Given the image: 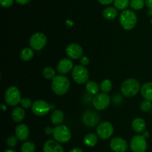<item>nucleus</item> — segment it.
<instances>
[{"mask_svg":"<svg viewBox=\"0 0 152 152\" xmlns=\"http://www.w3.org/2000/svg\"><path fill=\"white\" fill-rule=\"evenodd\" d=\"M52 90L56 95H63L70 88V80L63 75H58L52 79Z\"/></svg>","mask_w":152,"mask_h":152,"instance_id":"nucleus-1","label":"nucleus"},{"mask_svg":"<svg viewBox=\"0 0 152 152\" xmlns=\"http://www.w3.org/2000/svg\"><path fill=\"white\" fill-rule=\"evenodd\" d=\"M120 22L125 30H132L134 28L137 22V16L134 11L132 10H123L120 15Z\"/></svg>","mask_w":152,"mask_h":152,"instance_id":"nucleus-2","label":"nucleus"},{"mask_svg":"<svg viewBox=\"0 0 152 152\" xmlns=\"http://www.w3.org/2000/svg\"><path fill=\"white\" fill-rule=\"evenodd\" d=\"M139 81L135 78H128L121 85V92L124 96L132 98L135 96L140 89Z\"/></svg>","mask_w":152,"mask_h":152,"instance_id":"nucleus-3","label":"nucleus"},{"mask_svg":"<svg viewBox=\"0 0 152 152\" xmlns=\"http://www.w3.org/2000/svg\"><path fill=\"white\" fill-rule=\"evenodd\" d=\"M4 99L6 104L10 107H15L20 104L21 92L16 86H12L7 88L4 92Z\"/></svg>","mask_w":152,"mask_h":152,"instance_id":"nucleus-4","label":"nucleus"},{"mask_svg":"<svg viewBox=\"0 0 152 152\" xmlns=\"http://www.w3.org/2000/svg\"><path fill=\"white\" fill-rule=\"evenodd\" d=\"M53 139L59 143H66L71 139V132L69 128L63 125H56L53 131Z\"/></svg>","mask_w":152,"mask_h":152,"instance_id":"nucleus-5","label":"nucleus"},{"mask_svg":"<svg viewBox=\"0 0 152 152\" xmlns=\"http://www.w3.org/2000/svg\"><path fill=\"white\" fill-rule=\"evenodd\" d=\"M72 77L78 84H83L88 81L89 73L87 68L83 65H77L72 69Z\"/></svg>","mask_w":152,"mask_h":152,"instance_id":"nucleus-6","label":"nucleus"},{"mask_svg":"<svg viewBox=\"0 0 152 152\" xmlns=\"http://www.w3.org/2000/svg\"><path fill=\"white\" fill-rule=\"evenodd\" d=\"M147 146L146 138L143 135H135L131 140L130 148L133 152H145Z\"/></svg>","mask_w":152,"mask_h":152,"instance_id":"nucleus-7","label":"nucleus"},{"mask_svg":"<svg viewBox=\"0 0 152 152\" xmlns=\"http://www.w3.org/2000/svg\"><path fill=\"white\" fill-rule=\"evenodd\" d=\"M47 44V37L43 33L37 32L32 34L29 40V45L31 49L40 51Z\"/></svg>","mask_w":152,"mask_h":152,"instance_id":"nucleus-8","label":"nucleus"},{"mask_svg":"<svg viewBox=\"0 0 152 152\" xmlns=\"http://www.w3.org/2000/svg\"><path fill=\"white\" fill-rule=\"evenodd\" d=\"M114 134V127L109 122H102L96 128V135L101 139H108Z\"/></svg>","mask_w":152,"mask_h":152,"instance_id":"nucleus-9","label":"nucleus"},{"mask_svg":"<svg viewBox=\"0 0 152 152\" xmlns=\"http://www.w3.org/2000/svg\"><path fill=\"white\" fill-rule=\"evenodd\" d=\"M93 106L96 110H102L110 105L111 103V98L109 95L105 92L98 93L94 96L92 100Z\"/></svg>","mask_w":152,"mask_h":152,"instance_id":"nucleus-10","label":"nucleus"},{"mask_svg":"<svg viewBox=\"0 0 152 152\" xmlns=\"http://www.w3.org/2000/svg\"><path fill=\"white\" fill-rule=\"evenodd\" d=\"M100 116L96 112L92 110H87L83 115V122L86 126L94 128L99 124Z\"/></svg>","mask_w":152,"mask_h":152,"instance_id":"nucleus-11","label":"nucleus"},{"mask_svg":"<svg viewBox=\"0 0 152 152\" xmlns=\"http://www.w3.org/2000/svg\"><path fill=\"white\" fill-rule=\"evenodd\" d=\"M50 109H51L50 104H49L47 101L44 100H37L34 101L31 107L33 113L38 116H45L48 113Z\"/></svg>","mask_w":152,"mask_h":152,"instance_id":"nucleus-12","label":"nucleus"},{"mask_svg":"<svg viewBox=\"0 0 152 152\" xmlns=\"http://www.w3.org/2000/svg\"><path fill=\"white\" fill-rule=\"evenodd\" d=\"M65 52L68 57L71 59H80L83 56V49L80 45L77 43H71L65 49Z\"/></svg>","mask_w":152,"mask_h":152,"instance_id":"nucleus-13","label":"nucleus"},{"mask_svg":"<svg viewBox=\"0 0 152 152\" xmlns=\"http://www.w3.org/2000/svg\"><path fill=\"white\" fill-rule=\"evenodd\" d=\"M128 147L127 142L121 137H114L110 142V148L114 152H126Z\"/></svg>","mask_w":152,"mask_h":152,"instance_id":"nucleus-14","label":"nucleus"},{"mask_svg":"<svg viewBox=\"0 0 152 152\" xmlns=\"http://www.w3.org/2000/svg\"><path fill=\"white\" fill-rule=\"evenodd\" d=\"M43 152H64V149L57 141L55 139H49L45 142Z\"/></svg>","mask_w":152,"mask_h":152,"instance_id":"nucleus-15","label":"nucleus"},{"mask_svg":"<svg viewBox=\"0 0 152 152\" xmlns=\"http://www.w3.org/2000/svg\"><path fill=\"white\" fill-rule=\"evenodd\" d=\"M15 135L19 141H26L30 136V130L25 124H20L16 127Z\"/></svg>","mask_w":152,"mask_h":152,"instance_id":"nucleus-16","label":"nucleus"},{"mask_svg":"<svg viewBox=\"0 0 152 152\" xmlns=\"http://www.w3.org/2000/svg\"><path fill=\"white\" fill-rule=\"evenodd\" d=\"M73 69V62L71 60L65 58L58 63L56 66V70L60 75H65L70 72Z\"/></svg>","mask_w":152,"mask_h":152,"instance_id":"nucleus-17","label":"nucleus"},{"mask_svg":"<svg viewBox=\"0 0 152 152\" xmlns=\"http://www.w3.org/2000/svg\"><path fill=\"white\" fill-rule=\"evenodd\" d=\"M132 128L137 134L143 133L146 128V123L145 121L142 118H135L132 122Z\"/></svg>","mask_w":152,"mask_h":152,"instance_id":"nucleus-18","label":"nucleus"},{"mask_svg":"<svg viewBox=\"0 0 152 152\" xmlns=\"http://www.w3.org/2000/svg\"><path fill=\"white\" fill-rule=\"evenodd\" d=\"M142 96L147 101L152 102V82H146L140 88Z\"/></svg>","mask_w":152,"mask_h":152,"instance_id":"nucleus-19","label":"nucleus"},{"mask_svg":"<svg viewBox=\"0 0 152 152\" xmlns=\"http://www.w3.org/2000/svg\"><path fill=\"white\" fill-rule=\"evenodd\" d=\"M25 116V112L24 110L23 107H16L11 113V117L12 119L15 122H21Z\"/></svg>","mask_w":152,"mask_h":152,"instance_id":"nucleus-20","label":"nucleus"},{"mask_svg":"<svg viewBox=\"0 0 152 152\" xmlns=\"http://www.w3.org/2000/svg\"><path fill=\"white\" fill-rule=\"evenodd\" d=\"M118 11L116 7H107L102 11V16L107 20H112L117 16Z\"/></svg>","mask_w":152,"mask_h":152,"instance_id":"nucleus-21","label":"nucleus"},{"mask_svg":"<svg viewBox=\"0 0 152 152\" xmlns=\"http://www.w3.org/2000/svg\"><path fill=\"white\" fill-rule=\"evenodd\" d=\"M52 124L55 125H59L63 122L64 120V113L62 110H56L52 113L51 117H50Z\"/></svg>","mask_w":152,"mask_h":152,"instance_id":"nucleus-22","label":"nucleus"},{"mask_svg":"<svg viewBox=\"0 0 152 152\" xmlns=\"http://www.w3.org/2000/svg\"><path fill=\"white\" fill-rule=\"evenodd\" d=\"M97 141L98 136L95 134H93V133L88 134L87 135L85 136L84 139H83L85 145L86 146H88V147H94L97 143Z\"/></svg>","mask_w":152,"mask_h":152,"instance_id":"nucleus-23","label":"nucleus"},{"mask_svg":"<svg viewBox=\"0 0 152 152\" xmlns=\"http://www.w3.org/2000/svg\"><path fill=\"white\" fill-rule=\"evenodd\" d=\"M86 90L88 93L91 94V95H97L99 93V91L100 89V87L99 85L93 80H88L86 84Z\"/></svg>","mask_w":152,"mask_h":152,"instance_id":"nucleus-24","label":"nucleus"},{"mask_svg":"<svg viewBox=\"0 0 152 152\" xmlns=\"http://www.w3.org/2000/svg\"><path fill=\"white\" fill-rule=\"evenodd\" d=\"M34 52L33 49L30 48H25L20 52V58L24 61H28L33 58Z\"/></svg>","mask_w":152,"mask_h":152,"instance_id":"nucleus-25","label":"nucleus"},{"mask_svg":"<svg viewBox=\"0 0 152 152\" xmlns=\"http://www.w3.org/2000/svg\"><path fill=\"white\" fill-rule=\"evenodd\" d=\"M35 150L36 145L33 142H25L21 147V151L22 152H34Z\"/></svg>","mask_w":152,"mask_h":152,"instance_id":"nucleus-26","label":"nucleus"},{"mask_svg":"<svg viewBox=\"0 0 152 152\" xmlns=\"http://www.w3.org/2000/svg\"><path fill=\"white\" fill-rule=\"evenodd\" d=\"M131 0H114V6L118 10H126L130 4Z\"/></svg>","mask_w":152,"mask_h":152,"instance_id":"nucleus-27","label":"nucleus"},{"mask_svg":"<svg viewBox=\"0 0 152 152\" xmlns=\"http://www.w3.org/2000/svg\"><path fill=\"white\" fill-rule=\"evenodd\" d=\"M112 86L113 85L111 80H108V79H105V80H104L103 81L101 82L99 87H100L101 91H102V92L108 93V92H109L111 90Z\"/></svg>","mask_w":152,"mask_h":152,"instance_id":"nucleus-28","label":"nucleus"},{"mask_svg":"<svg viewBox=\"0 0 152 152\" xmlns=\"http://www.w3.org/2000/svg\"><path fill=\"white\" fill-rule=\"evenodd\" d=\"M145 3L144 0H131L130 5L131 7L134 10H139L144 7Z\"/></svg>","mask_w":152,"mask_h":152,"instance_id":"nucleus-29","label":"nucleus"},{"mask_svg":"<svg viewBox=\"0 0 152 152\" xmlns=\"http://www.w3.org/2000/svg\"><path fill=\"white\" fill-rule=\"evenodd\" d=\"M42 75L46 79H53L55 77V71L52 67L46 66L43 69Z\"/></svg>","mask_w":152,"mask_h":152,"instance_id":"nucleus-30","label":"nucleus"},{"mask_svg":"<svg viewBox=\"0 0 152 152\" xmlns=\"http://www.w3.org/2000/svg\"><path fill=\"white\" fill-rule=\"evenodd\" d=\"M18 139L16 136H10L6 140V143H7V146L10 148H13L17 145Z\"/></svg>","mask_w":152,"mask_h":152,"instance_id":"nucleus-31","label":"nucleus"},{"mask_svg":"<svg viewBox=\"0 0 152 152\" xmlns=\"http://www.w3.org/2000/svg\"><path fill=\"white\" fill-rule=\"evenodd\" d=\"M152 107L151 102L149 101H147V100H145V101H142L140 104V109L143 112H148L150 110H151Z\"/></svg>","mask_w":152,"mask_h":152,"instance_id":"nucleus-32","label":"nucleus"},{"mask_svg":"<svg viewBox=\"0 0 152 152\" xmlns=\"http://www.w3.org/2000/svg\"><path fill=\"white\" fill-rule=\"evenodd\" d=\"M20 104L22 106V107H23L24 109H28L30 107H32V103L30 98H23L21 99Z\"/></svg>","mask_w":152,"mask_h":152,"instance_id":"nucleus-33","label":"nucleus"},{"mask_svg":"<svg viewBox=\"0 0 152 152\" xmlns=\"http://www.w3.org/2000/svg\"><path fill=\"white\" fill-rule=\"evenodd\" d=\"M14 0H0V4L3 7H10L13 5Z\"/></svg>","mask_w":152,"mask_h":152,"instance_id":"nucleus-34","label":"nucleus"},{"mask_svg":"<svg viewBox=\"0 0 152 152\" xmlns=\"http://www.w3.org/2000/svg\"><path fill=\"white\" fill-rule=\"evenodd\" d=\"M80 63H81V64L83 66H87L88 64L89 63V59L87 58V57L86 56H83L81 58V60H80Z\"/></svg>","mask_w":152,"mask_h":152,"instance_id":"nucleus-35","label":"nucleus"},{"mask_svg":"<svg viewBox=\"0 0 152 152\" xmlns=\"http://www.w3.org/2000/svg\"><path fill=\"white\" fill-rule=\"evenodd\" d=\"M114 0H98L99 3H100L102 5H107V4H110L114 1Z\"/></svg>","mask_w":152,"mask_h":152,"instance_id":"nucleus-36","label":"nucleus"},{"mask_svg":"<svg viewBox=\"0 0 152 152\" xmlns=\"http://www.w3.org/2000/svg\"><path fill=\"white\" fill-rule=\"evenodd\" d=\"M16 3L21 5H25V4H28L31 1V0H15Z\"/></svg>","mask_w":152,"mask_h":152,"instance_id":"nucleus-37","label":"nucleus"},{"mask_svg":"<svg viewBox=\"0 0 152 152\" xmlns=\"http://www.w3.org/2000/svg\"><path fill=\"white\" fill-rule=\"evenodd\" d=\"M53 128H50V127H46L45 129V134H48V135H50V134H53Z\"/></svg>","mask_w":152,"mask_h":152,"instance_id":"nucleus-38","label":"nucleus"},{"mask_svg":"<svg viewBox=\"0 0 152 152\" xmlns=\"http://www.w3.org/2000/svg\"><path fill=\"white\" fill-rule=\"evenodd\" d=\"M145 4L148 9L152 10V0H145Z\"/></svg>","mask_w":152,"mask_h":152,"instance_id":"nucleus-39","label":"nucleus"},{"mask_svg":"<svg viewBox=\"0 0 152 152\" xmlns=\"http://www.w3.org/2000/svg\"><path fill=\"white\" fill-rule=\"evenodd\" d=\"M69 152H84L82 148H74L71 149Z\"/></svg>","mask_w":152,"mask_h":152,"instance_id":"nucleus-40","label":"nucleus"},{"mask_svg":"<svg viewBox=\"0 0 152 152\" xmlns=\"http://www.w3.org/2000/svg\"><path fill=\"white\" fill-rule=\"evenodd\" d=\"M1 110H2V111H5L6 110V106L4 105V104H1Z\"/></svg>","mask_w":152,"mask_h":152,"instance_id":"nucleus-41","label":"nucleus"},{"mask_svg":"<svg viewBox=\"0 0 152 152\" xmlns=\"http://www.w3.org/2000/svg\"><path fill=\"white\" fill-rule=\"evenodd\" d=\"M4 152H16V151L13 150V149H6L5 151H4Z\"/></svg>","mask_w":152,"mask_h":152,"instance_id":"nucleus-42","label":"nucleus"},{"mask_svg":"<svg viewBox=\"0 0 152 152\" xmlns=\"http://www.w3.org/2000/svg\"><path fill=\"white\" fill-rule=\"evenodd\" d=\"M143 136H144V137H145V138H146V137H149V134H148V132H145V133H144Z\"/></svg>","mask_w":152,"mask_h":152,"instance_id":"nucleus-43","label":"nucleus"},{"mask_svg":"<svg viewBox=\"0 0 152 152\" xmlns=\"http://www.w3.org/2000/svg\"><path fill=\"white\" fill-rule=\"evenodd\" d=\"M151 23L152 24V18H151Z\"/></svg>","mask_w":152,"mask_h":152,"instance_id":"nucleus-44","label":"nucleus"}]
</instances>
